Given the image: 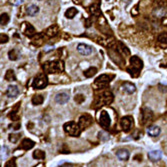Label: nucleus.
<instances>
[{"instance_id":"nucleus-1","label":"nucleus","mask_w":167,"mask_h":167,"mask_svg":"<svg viewBox=\"0 0 167 167\" xmlns=\"http://www.w3.org/2000/svg\"><path fill=\"white\" fill-rule=\"evenodd\" d=\"M42 68L46 73L55 74V73L62 72L64 70V64L62 61H60V60L47 61V62L43 63Z\"/></svg>"},{"instance_id":"nucleus-2","label":"nucleus","mask_w":167,"mask_h":167,"mask_svg":"<svg viewBox=\"0 0 167 167\" xmlns=\"http://www.w3.org/2000/svg\"><path fill=\"white\" fill-rule=\"evenodd\" d=\"M114 99V95L111 91L106 90L103 91L102 93L98 96L95 103L97 104V106H103V105H108L112 103V101Z\"/></svg>"},{"instance_id":"nucleus-3","label":"nucleus","mask_w":167,"mask_h":167,"mask_svg":"<svg viewBox=\"0 0 167 167\" xmlns=\"http://www.w3.org/2000/svg\"><path fill=\"white\" fill-rule=\"evenodd\" d=\"M63 129L68 135L73 136V137H78L81 133V129L79 127V125L76 124L75 122L73 121L66 122V123L63 125Z\"/></svg>"},{"instance_id":"nucleus-4","label":"nucleus","mask_w":167,"mask_h":167,"mask_svg":"<svg viewBox=\"0 0 167 167\" xmlns=\"http://www.w3.org/2000/svg\"><path fill=\"white\" fill-rule=\"evenodd\" d=\"M47 84H48V78H47L46 74L40 73L34 78L32 86L35 89H42V88L47 86Z\"/></svg>"},{"instance_id":"nucleus-5","label":"nucleus","mask_w":167,"mask_h":167,"mask_svg":"<svg viewBox=\"0 0 167 167\" xmlns=\"http://www.w3.org/2000/svg\"><path fill=\"white\" fill-rule=\"evenodd\" d=\"M113 78V75H108V74H102V75L98 76L96 79H95V85L98 87H105L107 84H109V82L112 80Z\"/></svg>"},{"instance_id":"nucleus-6","label":"nucleus","mask_w":167,"mask_h":167,"mask_svg":"<svg viewBox=\"0 0 167 167\" xmlns=\"http://www.w3.org/2000/svg\"><path fill=\"white\" fill-rule=\"evenodd\" d=\"M153 118V112L150 108L148 107H143L141 109V118H140V122L142 125L146 124L147 122L151 121V119Z\"/></svg>"},{"instance_id":"nucleus-7","label":"nucleus","mask_w":167,"mask_h":167,"mask_svg":"<svg viewBox=\"0 0 167 167\" xmlns=\"http://www.w3.org/2000/svg\"><path fill=\"white\" fill-rule=\"evenodd\" d=\"M92 121H93V119H92V117L89 114H83V115H81L79 118L78 125H79L81 130H83V129H86L89 127L92 124Z\"/></svg>"},{"instance_id":"nucleus-8","label":"nucleus","mask_w":167,"mask_h":167,"mask_svg":"<svg viewBox=\"0 0 167 167\" xmlns=\"http://www.w3.org/2000/svg\"><path fill=\"white\" fill-rule=\"evenodd\" d=\"M120 125H121L122 130L124 132H129L132 127V125H133V118L131 116H124L121 119Z\"/></svg>"},{"instance_id":"nucleus-9","label":"nucleus","mask_w":167,"mask_h":167,"mask_svg":"<svg viewBox=\"0 0 167 167\" xmlns=\"http://www.w3.org/2000/svg\"><path fill=\"white\" fill-rule=\"evenodd\" d=\"M99 124L101 125V127L104 129H108L110 127V117H109V114L105 110L101 111V113H100Z\"/></svg>"},{"instance_id":"nucleus-10","label":"nucleus","mask_w":167,"mask_h":167,"mask_svg":"<svg viewBox=\"0 0 167 167\" xmlns=\"http://www.w3.org/2000/svg\"><path fill=\"white\" fill-rule=\"evenodd\" d=\"M21 30L23 34H24L25 36L27 37H33L35 36V28L30 24V23H27V22H24L22 23V26H21Z\"/></svg>"},{"instance_id":"nucleus-11","label":"nucleus","mask_w":167,"mask_h":167,"mask_svg":"<svg viewBox=\"0 0 167 167\" xmlns=\"http://www.w3.org/2000/svg\"><path fill=\"white\" fill-rule=\"evenodd\" d=\"M77 50H78V52L80 54H82V55H90V54L93 52V47L87 45V44L80 43V44H78Z\"/></svg>"},{"instance_id":"nucleus-12","label":"nucleus","mask_w":167,"mask_h":167,"mask_svg":"<svg viewBox=\"0 0 167 167\" xmlns=\"http://www.w3.org/2000/svg\"><path fill=\"white\" fill-rule=\"evenodd\" d=\"M129 62H130L131 66L134 68H137V69L141 70L143 67V61L139 58L138 56H131L130 59H129Z\"/></svg>"},{"instance_id":"nucleus-13","label":"nucleus","mask_w":167,"mask_h":167,"mask_svg":"<svg viewBox=\"0 0 167 167\" xmlns=\"http://www.w3.org/2000/svg\"><path fill=\"white\" fill-rule=\"evenodd\" d=\"M121 88H122V90H123L125 93H127V94H132V93H134V92L136 91V86L133 83H131V82H124V83H122Z\"/></svg>"},{"instance_id":"nucleus-14","label":"nucleus","mask_w":167,"mask_h":167,"mask_svg":"<svg viewBox=\"0 0 167 167\" xmlns=\"http://www.w3.org/2000/svg\"><path fill=\"white\" fill-rule=\"evenodd\" d=\"M69 100V95L66 92H60L55 96V101L58 104H65Z\"/></svg>"},{"instance_id":"nucleus-15","label":"nucleus","mask_w":167,"mask_h":167,"mask_svg":"<svg viewBox=\"0 0 167 167\" xmlns=\"http://www.w3.org/2000/svg\"><path fill=\"white\" fill-rule=\"evenodd\" d=\"M58 33H59V27L56 24L49 26L48 28L45 30V34L48 37H55Z\"/></svg>"},{"instance_id":"nucleus-16","label":"nucleus","mask_w":167,"mask_h":167,"mask_svg":"<svg viewBox=\"0 0 167 167\" xmlns=\"http://www.w3.org/2000/svg\"><path fill=\"white\" fill-rule=\"evenodd\" d=\"M34 145H35V143L34 141H32L31 139H28V138H25L23 139L21 144H20L19 148L21 149H24V150H29V149H31L34 147Z\"/></svg>"},{"instance_id":"nucleus-17","label":"nucleus","mask_w":167,"mask_h":167,"mask_svg":"<svg viewBox=\"0 0 167 167\" xmlns=\"http://www.w3.org/2000/svg\"><path fill=\"white\" fill-rule=\"evenodd\" d=\"M18 93H19L18 87L15 86V85H10L7 88V91H6V94H7V96L10 98L16 97L17 95H18Z\"/></svg>"},{"instance_id":"nucleus-18","label":"nucleus","mask_w":167,"mask_h":167,"mask_svg":"<svg viewBox=\"0 0 167 167\" xmlns=\"http://www.w3.org/2000/svg\"><path fill=\"white\" fill-rule=\"evenodd\" d=\"M116 156L122 161H126L129 158V151L127 149H119L116 152Z\"/></svg>"},{"instance_id":"nucleus-19","label":"nucleus","mask_w":167,"mask_h":167,"mask_svg":"<svg viewBox=\"0 0 167 167\" xmlns=\"http://www.w3.org/2000/svg\"><path fill=\"white\" fill-rule=\"evenodd\" d=\"M147 133L152 137H156L160 134V128L158 126H150V127L147 128Z\"/></svg>"},{"instance_id":"nucleus-20","label":"nucleus","mask_w":167,"mask_h":167,"mask_svg":"<svg viewBox=\"0 0 167 167\" xmlns=\"http://www.w3.org/2000/svg\"><path fill=\"white\" fill-rule=\"evenodd\" d=\"M148 157L152 161H157V160L161 158V152L159 150H152L148 153Z\"/></svg>"},{"instance_id":"nucleus-21","label":"nucleus","mask_w":167,"mask_h":167,"mask_svg":"<svg viewBox=\"0 0 167 167\" xmlns=\"http://www.w3.org/2000/svg\"><path fill=\"white\" fill-rule=\"evenodd\" d=\"M77 12H78V10L76 8L70 7V8H68L65 11V17H66V18H68V19H72L73 17L77 14Z\"/></svg>"},{"instance_id":"nucleus-22","label":"nucleus","mask_w":167,"mask_h":167,"mask_svg":"<svg viewBox=\"0 0 167 167\" xmlns=\"http://www.w3.org/2000/svg\"><path fill=\"white\" fill-rule=\"evenodd\" d=\"M4 79L6 81H15L16 80V77H15V74H14V71L9 69L6 71L5 75H4Z\"/></svg>"},{"instance_id":"nucleus-23","label":"nucleus","mask_w":167,"mask_h":167,"mask_svg":"<svg viewBox=\"0 0 167 167\" xmlns=\"http://www.w3.org/2000/svg\"><path fill=\"white\" fill-rule=\"evenodd\" d=\"M38 12H39V7L36 5H30L29 7L27 8V14L30 15V16L36 15Z\"/></svg>"},{"instance_id":"nucleus-24","label":"nucleus","mask_w":167,"mask_h":167,"mask_svg":"<svg viewBox=\"0 0 167 167\" xmlns=\"http://www.w3.org/2000/svg\"><path fill=\"white\" fill-rule=\"evenodd\" d=\"M96 73H97V68H95V67H90V68H88V69H86L84 71V75H85V77H87V78H90L92 76H94Z\"/></svg>"},{"instance_id":"nucleus-25","label":"nucleus","mask_w":167,"mask_h":167,"mask_svg":"<svg viewBox=\"0 0 167 167\" xmlns=\"http://www.w3.org/2000/svg\"><path fill=\"white\" fill-rule=\"evenodd\" d=\"M31 101L34 105H40V104L43 103L44 98H43L42 95H34V96L32 97Z\"/></svg>"},{"instance_id":"nucleus-26","label":"nucleus","mask_w":167,"mask_h":167,"mask_svg":"<svg viewBox=\"0 0 167 167\" xmlns=\"http://www.w3.org/2000/svg\"><path fill=\"white\" fill-rule=\"evenodd\" d=\"M127 72L130 74L132 77H138L139 74H140V70L137 69V68H134V67H127Z\"/></svg>"},{"instance_id":"nucleus-27","label":"nucleus","mask_w":167,"mask_h":167,"mask_svg":"<svg viewBox=\"0 0 167 167\" xmlns=\"http://www.w3.org/2000/svg\"><path fill=\"white\" fill-rule=\"evenodd\" d=\"M32 43L36 46H40L43 43V38L41 34H36V36L33 37L32 39Z\"/></svg>"},{"instance_id":"nucleus-28","label":"nucleus","mask_w":167,"mask_h":167,"mask_svg":"<svg viewBox=\"0 0 167 167\" xmlns=\"http://www.w3.org/2000/svg\"><path fill=\"white\" fill-rule=\"evenodd\" d=\"M33 158L35 159H44L45 158V152L42 151V150H39L37 149L33 152Z\"/></svg>"},{"instance_id":"nucleus-29","label":"nucleus","mask_w":167,"mask_h":167,"mask_svg":"<svg viewBox=\"0 0 167 167\" xmlns=\"http://www.w3.org/2000/svg\"><path fill=\"white\" fill-rule=\"evenodd\" d=\"M8 56H9V59L12 60V61H15V60H17L19 58V54H18V52H17L15 49L10 50L8 52Z\"/></svg>"},{"instance_id":"nucleus-30","label":"nucleus","mask_w":167,"mask_h":167,"mask_svg":"<svg viewBox=\"0 0 167 167\" xmlns=\"http://www.w3.org/2000/svg\"><path fill=\"white\" fill-rule=\"evenodd\" d=\"M9 22V16L7 13H2L1 17H0V23L2 26H5Z\"/></svg>"},{"instance_id":"nucleus-31","label":"nucleus","mask_w":167,"mask_h":167,"mask_svg":"<svg viewBox=\"0 0 167 167\" xmlns=\"http://www.w3.org/2000/svg\"><path fill=\"white\" fill-rule=\"evenodd\" d=\"M158 42L163 43V44H167V32H162L160 33L158 37H157Z\"/></svg>"},{"instance_id":"nucleus-32","label":"nucleus","mask_w":167,"mask_h":167,"mask_svg":"<svg viewBox=\"0 0 167 167\" xmlns=\"http://www.w3.org/2000/svg\"><path fill=\"white\" fill-rule=\"evenodd\" d=\"M154 3L156 5V8H165L167 1L166 0H155Z\"/></svg>"},{"instance_id":"nucleus-33","label":"nucleus","mask_w":167,"mask_h":167,"mask_svg":"<svg viewBox=\"0 0 167 167\" xmlns=\"http://www.w3.org/2000/svg\"><path fill=\"white\" fill-rule=\"evenodd\" d=\"M90 12L93 15H99V13H100L99 6H98L97 4H94V5L90 6Z\"/></svg>"},{"instance_id":"nucleus-34","label":"nucleus","mask_w":167,"mask_h":167,"mask_svg":"<svg viewBox=\"0 0 167 167\" xmlns=\"http://www.w3.org/2000/svg\"><path fill=\"white\" fill-rule=\"evenodd\" d=\"M118 45H119V48H118V50L119 51H121L122 53H124V55L125 54H129L130 52H129V50L127 49V47H126L125 45H123L121 42H118Z\"/></svg>"},{"instance_id":"nucleus-35","label":"nucleus","mask_w":167,"mask_h":167,"mask_svg":"<svg viewBox=\"0 0 167 167\" xmlns=\"http://www.w3.org/2000/svg\"><path fill=\"white\" fill-rule=\"evenodd\" d=\"M74 100H75L76 103L81 104L82 102H84V100H85V96H84L83 94H77L76 96L74 97Z\"/></svg>"},{"instance_id":"nucleus-36","label":"nucleus","mask_w":167,"mask_h":167,"mask_svg":"<svg viewBox=\"0 0 167 167\" xmlns=\"http://www.w3.org/2000/svg\"><path fill=\"white\" fill-rule=\"evenodd\" d=\"M9 40V37L7 34H4V33H1L0 34V43L3 44V43H7Z\"/></svg>"},{"instance_id":"nucleus-37","label":"nucleus","mask_w":167,"mask_h":167,"mask_svg":"<svg viewBox=\"0 0 167 167\" xmlns=\"http://www.w3.org/2000/svg\"><path fill=\"white\" fill-rule=\"evenodd\" d=\"M19 136H20V134H10L9 135V141H11L13 143L17 142L19 139Z\"/></svg>"},{"instance_id":"nucleus-38","label":"nucleus","mask_w":167,"mask_h":167,"mask_svg":"<svg viewBox=\"0 0 167 167\" xmlns=\"http://www.w3.org/2000/svg\"><path fill=\"white\" fill-rule=\"evenodd\" d=\"M5 167H16V163H15V160L14 159H11L9 161L6 162Z\"/></svg>"},{"instance_id":"nucleus-39","label":"nucleus","mask_w":167,"mask_h":167,"mask_svg":"<svg viewBox=\"0 0 167 167\" xmlns=\"http://www.w3.org/2000/svg\"><path fill=\"white\" fill-rule=\"evenodd\" d=\"M158 87H159V90L161 91V92H167V85H162V84H159L158 85Z\"/></svg>"},{"instance_id":"nucleus-40","label":"nucleus","mask_w":167,"mask_h":167,"mask_svg":"<svg viewBox=\"0 0 167 167\" xmlns=\"http://www.w3.org/2000/svg\"><path fill=\"white\" fill-rule=\"evenodd\" d=\"M10 1H11L12 4H14V5H19L22 3V0H10Z\"/></svg>"},{"instance_id":"nucleus-41","label":"nucleus","mask_w":167,"mask_h":167,"mask_svg":"<svg viewBox=\"0 0 167 167\" xmlns=\"http://www.w3.org/2000/svg\"><path fill=\"white\" fill-rule=\"evenodd\" d=\"M61 167H71V164H68V163H66V164L61 165Z\"/></svg>"},{"instance_id":"nucleus-42","label":"nucleus","mask_w":167,"mask_h":167,"mask_svg":"<svg viewBox=\"0 0 167 167\" xmlns=\"http://www.w3.org/2000/svg\"><path fill=\"white\" fill-rule=\"evenodd\" d=\"M73 1L75 3H77V4H80V3L82 2V0H73Z\"/></svg>"},{"instance_id":"nucleus-43","label":"nucleus","mask_w":167,"mask_h":167,"mask_svg":"<svg viewBox=\"0 0 167 167\" xmlns=\"http://www.w3.org/2000/svg\"><path fill=\"white\" fill-rule=\"evenodd\" d=\"M134 158H135V159H137V158H138V159H140V160H141V158H142V156H141V155H136V156H135V157H134Z\"/></svg>"},{"instance_id":"nucleus-44","label":"nucleus","mask_w":167,"mask_h":167,"mask_svg":"<svg viewBox=\"0 0 167 167\" xmlns=\"http://www.w3.org/2000/svg\"><path fill=\"white\" fill-rule=\"evenodd\" d=\"M34 167H44V166H43V164H41V163H40V164H38L37 166H34Z\"/></svg>"}]
</instances>
